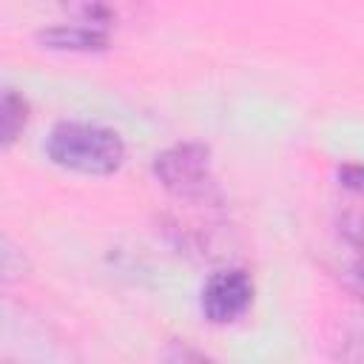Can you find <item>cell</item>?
I'll use <instances>...</instances> for the list:
<instances>
[{
	"instance_id": "cell-7",
	"label": "cell",
	"mask_w": 364,
	"mask_h": 364,
	"mask_svg": "<svg viewBox=\"0 0 364 364\" xmlns=\"http://www.w3.org/2000/svg\"><path fill=\"white\" fill-rule=\"evenodd\" d=\"M26 273H28V259H26L23 247L0 230V282L3 284L6 282H20Z\"/></svg>"
},
{
	"instance_id": "cell-3",
	"label": "cell",
	"mask_w": 364,
	"mask_h": 364,
	"mask_svg": "<svg viewBox=\"0 0 364 364\" xmlns=\"http://www.w3.org/2000/svg\"><path fill=\"white\" fill-rule=\"evenodd\" d=\"M253 301V279L239 270V267H230V270H219L213 273L205 287H202V316L210 321V324H230L236 321L239 316L247 313Z\"/></svg>"
},
{
	"instance_id": "cell-2",
	"label": "cell",
	"mask_w": 364,
	"mask_h": 364,
	"mask_svg": "<svg viewBox=\"0 0 364 364\" xmlns=\"http://www.w3.org/2000/svg\"><path fill=\"white\" fill-rule=\"evenodd\" d=\"M154 173L179 199L208 202L210 196H216L210 151L199 142H179V145H171L162 154H156Z\"/></svg>"
},
{
	"instance_id": "cell-1",
	"label": "cell",
	"mask_w": 364,
	"mask_h": 364,
	"mask_svg": "<svg viewBox=\"0 0 364 364\" xmlns=\"http://www.w3.org/2000/svg\"><path fill=\"white\" fill-rule=\"evenodd\" d=\"M46 154L65 171L85 176H111L125 159V142L105 125L57 122L46 139Z\"/></svg>"
},
{
	"instance_id": "cell-6",
	"label": "cell",
	"mask_w": 364,
	"mask_h": 364,
	"mask_svg": "<svg viewBox=\"0 0 364 364\" xmlns=\"http://www.w3.org/2000/svg\"><path fill=\"white\" fill-rule=\"evenodd\" d=\"M28 122V100L14 88H0V148L17 142Z\"/></svg>"
},
{
	"instance_id": "cell-5",
	"label": "cell",
	"mask_w": 364,
	"mask_h": 364,
	"mask_svg": "<svg viewBox=\"0 0 364 364\" xmlns=\"http://www.w3.org/2000/svg\"><path fill=\"white\" fill-rule=\"evenodd\" d=\"M37 40L46 46V48H54V51H102L108 48V31L97 28V26H88V23H60V26H51V28H43L37 34Z\"/></svg>"
},
{
	"instance_id": "cell-4",
	"label": "cell",
	"mask_w": 364,
	"mask_h": 364,
	"mask_svg": "<svg viewBox=\"0 0 364 364\" xmlns=\"http://www.w3.org/2000/svg\"><path fill=\"white\" fill-rule=\"evenodd\" d=\"M142 3L145 0H60V6L77 23H88V26H97L102 31L136 17Z\"/></svg>"
}]
</instances>
